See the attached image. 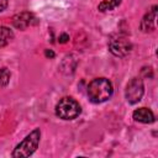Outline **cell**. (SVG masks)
I'll return each mask as SVG.
<instances>
[{
  "label": "cell",
  "mask_w": 158,
  "mask_h": 158,
  "mask_svg": "<svg viewBox=\"0 0 158 158\" xmlns=\"http://www.w3.org/2000/svg\"><path fill=\"white\" fill-rule=\"evenodd\" d=\"M112 84L106 78H96L91 80L86 89L88 98L94 104H100L109 100L112 95Z\"/></svg>",
  "instance_id": "obj_1"
},
{
  "label": "cell",
  "mask_w": 158,
  "mask_h": 158,
  "mask_svg": "<svg viewBox=\"0 0 158 158\" xmlns=\"http://www.w3.org/2000/svg\"><path fill=\"white\" fill-rule=\"evenodd\" d=\"M41 138V131L40 128H35L32 132H30L12 151L11 156L14 158H25L33 154V152L37 149L38 143Z\"/></svg>",
  "instance_id": "obj_2"
},
{
  "label": "cell",
  "mask_w": 158,
  "mask_h": 158,
  "mask_svg": "<svg viewBox=\"0 0 158 158\" xmlns=\"http://www.w3.org/2000/svg\"><path fill=\"white\" fill-rule=\"evenodd\" d=\"M80 105L70 96L62 98L56 105V115L62 120H74L80 114Z\"/></svg>",
  "instance_id": "obj_3"
},
{
  "label": "cell",
  "mask_w": 158,
  "mask_h": 158,
  "mask_svg": "<svg viewBox=\"0 0 158 158\" xmlns=\"http://www.w3.org/2000/svg\"><path fill=\"white\" fill-rule=\"evenodd\" d=\"M109 51L115 57H126L132 51V43L123 35H115L109 40Z\"/></svg>",
  "instance_id": "obj_4"
},
{
  "label": "cell",
  "mask_w": 158,
  "mask_h": 158,
  "mask_svg": "<svg viewBox=\"0 0 158 158\" xmlns=\"http://www.w3.org/2000/svg\"><path fill=\"white\" fill-rule=\"evenodd\" d=\"M144 94V85L141 78H132L127 85H126V90H125V98L127 100L128 104H137L142 96Z\"/></svg>",
  "instance_id": "obj_5"
},
{
  "label": "cell",
  "mask_w": 158,
  "mask_h": 158,
  "mask_svg": "<svg viewBox=\"0 0 158 158\" xmlns=\"http://www.w3.org/2000/svg\"><path fill=\"white\" fill-rule=\"evenodd\" d=\"M38 23V20L36 16L30 11H22L16 14L12 17V25L19 30H26L27 27L35 26Z\"/></svg>",
  "instance_id": "obj_6"
},
{
  "label": "cell",
  "mask_w": 158,
  "mask_h": 158,
  "mask_svg": "<svg viewBox=\"0 0 158 158\" xmlns=\"http://www.w3.org/2000/svg\"><path fill=\"white\" fill-rule=\"evenodd\" d=\"M132 117L135 121L141 122V123H153L154 122V115L152 110L147 107H139L136 109L132 114Z\"/></svg>",
  "instance_id": "obj_7"
},
{
  "label": "cell",
  "mask_w": 158,
  "mask_h": 158,
  "mask_svg": "<svg viewBox=\"0 0 158 158\" xmlns=\"http://www.w3.org/2000/svg\"><path fill=\"white\" fill-rule=\"evenodd\" d=\"M156 14H157V6L154 5V6H152L151 11H148V12L143 16V19H142V21H141V26H139V27H141L142 32H151V31L154 30Z\"/></svg>",
  "instance_id": "obj_8"
},
{
  "label": "cell",
  "mask_w": 158,
  "mask_h": 158,
  "mask_svg": "<svg viewBox=\"0 0 158 158\" xmlns=\"http://www.w3.org/2000/svg\"><path fill=\"white\" fill-rule=\"evenodd\" d=\"M14 38V32L5 26H0V48L10 43V41Z\"/></svg>",
  "instance_id": "obj_9"
},
{
  "label": "cell",
  "mask_w": 158,
  "mask_h": 158,
  "mask_svg": "<svg viewBox=\"0 0 158 158\" xmlns=\"http://www.w3.org/2000/svg\"><path fill=\"white\" fill-rule=\"evenodd\" d=\"M121 4V0H102L98 9L101 11V12H105V11H110V10H114L115 7H117L118 5Z\"/></svg>",
  "instance_id": "obj_10"
},
{
  "label": "cell",
  "mask_w": 158,
  "mask_h": 158,
  "mask_svg": "<svg viewBox=\"0 0 158 158\" xmlns=\"http://www.w3.org/2000/svg\"><path fill=\"white\" fill-rule=\"evenodd\" d=\"M11 73L7 68H1L0 69V86H6L10 81Z\"/></svg>",
  "instance_id": "obj_11"
},
{
  "label": "cell",
  "mask_w": 158,
  "mask_h": 158,
  "mask_svg": "<svg viewBox=\"0 0 158 158\" xmlns=\"http://www.w3.org/2000/svg\"><path fill=\"white\" fill-rule=\"evenodd\" d=\"M142 74H143V77L144 78H153V72H152V68H147V67H144L143 69H142Z\"/></svg>",
  "instance_id": "obj_12"
},
{
  "label": "cell",
  "mask_w": 158,
  "mask_h": 158,
  "mask_svg": "<svg viewBox=\"0 0 158 158\" xmlns=\"http://www.w3.org/2000/svg\"><path fill=\"white\" fill-rule=\"evenodd\" d=\"M68 40H69V36H68L67 33H62V35L59 36V38H58L59 43H65V42H68Z\"/></svg>",
  "instance_id": "obj_13"
},
{
  "label": "cell",
  "mask_w": 158,
  "mask_h": 158,
  "mask_svg": "<svg viewBox=\"0 0 158 158\" xmlns=\"http://www.w3.org/2000/svg\"><path fill=\"white\" fill-rule=\"evenodd\" d=\"M7 2H9V0H0V12L7 7Z\"/></svg>",
  "instance_id": "obj_14"
},
{
  "label": "cell",
  "mask_w": 158,
  "mask_h": 158,
  "mask_svg": "<svg viewBox=\"0 0 158 158\" xmlns=\"http://www.w3.org/2000/svg\"><path fill=\"white\" fill-rule=\"evenodd\" d=\"M44 56L47 58H53L54 57V52L52 49H44Z\"/></svg>",
  "instance_id": "obj_15"
}]
</instances>
